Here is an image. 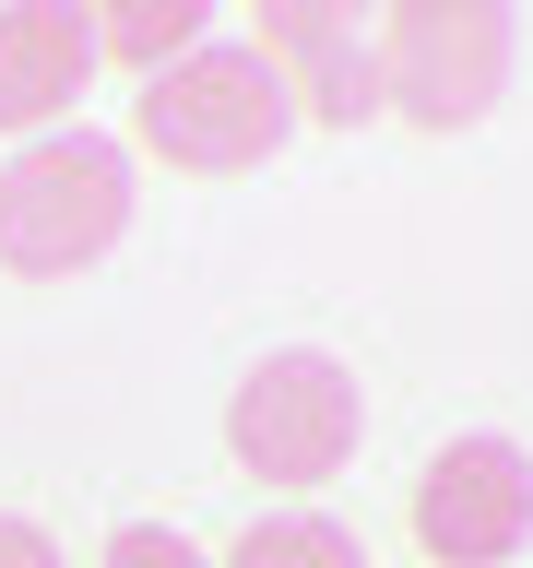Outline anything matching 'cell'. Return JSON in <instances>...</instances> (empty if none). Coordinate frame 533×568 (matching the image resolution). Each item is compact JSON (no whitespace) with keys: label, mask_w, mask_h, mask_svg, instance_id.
<instances>
[{"label":"cell","mask_w":533,"mask_h":568,"mask_svg":"<svg viewBox=\"0 0 533 568\" xmlns=\"http://www.w3.org/2000/svg\"><path fill=\"white\" fill-rule=\"evenodd\" d=\"M368 48H380V106L415 131H474L510 83V12L497 0H403Z\"/></svg>","instance_id":"277c9868"},{"label":"cell","mask_w":533,"mask_h":568,"mask_svg":"<svg viewBox=\"0 0 533 568\" xmlns=\"http://www.w3.org/2000/svg\"><path fill=\"white\" fill-rule=\"evenodd\" d=\"M355 438H368V390H355L344 355H320V344L261 355V367L225 390V450H238V474H261V486H332L355 462Z\"/></svg>","instance_id":"3957f363"},{"label":"cell","mask_w":533,"mask_h":568,"mask_svg":"<svg viewBox=\"0 0 533 568\" xmlns=\"http://www.w3.org/2000/svg\"><path fill=\"white\" fill-rule=\"evenodd\" d=\"M415 545L439 568H510L533 545V450L522 438H451V450H426Z\"/></svg>","instance_id":"5b68a950"},{"label":"cell","mask_w":533,"mask_h":568,"mask_svg":"<svg viewBox=\"0 0 533 568\" xmlns=\"http://www.w3.org/2000/svg\"><path fill=\"white\" fill-rule=\"evenodd\" d=\"M131 237V154L95 131H36L0 166V273L12 284H71Z\"/></svg>","instance_id":"7a4b0ae2"},{"label":"cell","mask_w":533,"mask_h":568,"mask_svg":"<svg viewBox=\"0 0 533 568\" xmlns=\"http://www.w3.org/2000/svg\"><path fill=\"white\" fill-rule=\"evenodd\" d=\"M213 568H368V545H355L344 521H320V509H273V521H249Z\"/></svg>","instance_id":"9c48e42d"},{"label":"cell","mask_w":533,"mask_h":568,"mask_svg":"<svg viewBox=\"0 0 533 568\" xmlns=\"http://www.w3.org/2000/svg\"><path fill=\"white\" fill-rule=\"evenodd\" d=\"M95 83V24L71 0H12L0 12V131H48Z\"/></svg>","instance_id":"52a82bcc"},{"label":"cell","mask_w":533,"mask_h":568,"mask_svg":"<svg viewBox=\"0 0 533 568\" xmlns=\"http://www.w3.org/2000/svg\"><path fill=\"white\" fill-rule=\"evenodd\" d=\"M249 48H261V60L284 71L296 119H332V131L380 119V48L355 36V12H332V0H261Z\"/></svg>","instance_id":"8992f818"},{"label":"cell","mask_w":533,"mask_h":568,"mask_svg":"<svg viewBox=\"0 0 533 568\" xmlns=\"http://www.w3.org/2000/svg\"><path fill=\"white\" fill-rule=\"evenodd\" d=\"M284 131H296V95L249 36H202L190 60H167L131 95V142L167 154L178 178H249L284 154Z\"/></svg>","instance_id":"6da1fadb"},{"label":"cell","mask_w":533,"mask_h":568,"mask_svg":"<svg viewBox=\"0 0 533 568\" xmlns=\"http://www.w3.org/2000/svg\"><path fill=\"white\" fill-rule=\"evenodd\" d=\"M107 568H213L190 532H167V521H119L107 532Z\"/></svg>","instance_id":"30bf717a"},{"label":"cell","mask_w":533,"mask_h":568,"mask_svg":"<svg viewBox=\"0 0 533 568\" xmlns=\"http://www.w3.org/2000/svg\"><path fill=\"white\" fill-rule=\"evenodd\" d=\"M83 24H95V71L119 60V71L154 83L167 60H190V48L213 36V12H202V0H119V12H83Z\"/></svg>","instance_id":"ba28073f"},{"label":"cell","mask_w":533,"mask_h":568,"mask_svg":"<svg viewBox=\"0 0 533 568\" xmlns=\"http://www.w3.org/2000/svg\"><path fill=\"white\" fill-rule=\"evenodd\" d=\"M0 568H60V545H48L24 509H0Z\"/></svg>","instance_id":"8fae6325"}]
</instances>
